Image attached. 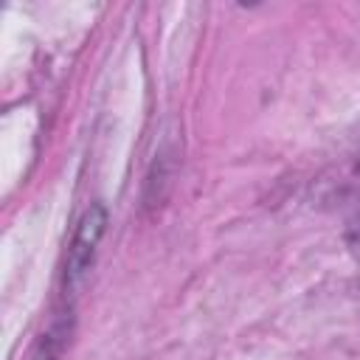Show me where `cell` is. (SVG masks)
Instances as JSON below:
<instances>
[{"label": "cell", "mask_w": 360, "mask_h": 360, "mask_svg": "<svg viewBox=\"0 0 360 360\" xmlns=\"http://www.w3.org/2000/svg\"><path fill=\"white\" fill-rule=\"evenodd\" d=\"M101 228H104V211H101V208H93V211L84 217V222H82V228H79V233H76V242H73V248H70L68 278L84 273V267H87L90 259H93V245L98 242Z\"/></svg>", "instance_id": "cell-1"}]
</instances>
